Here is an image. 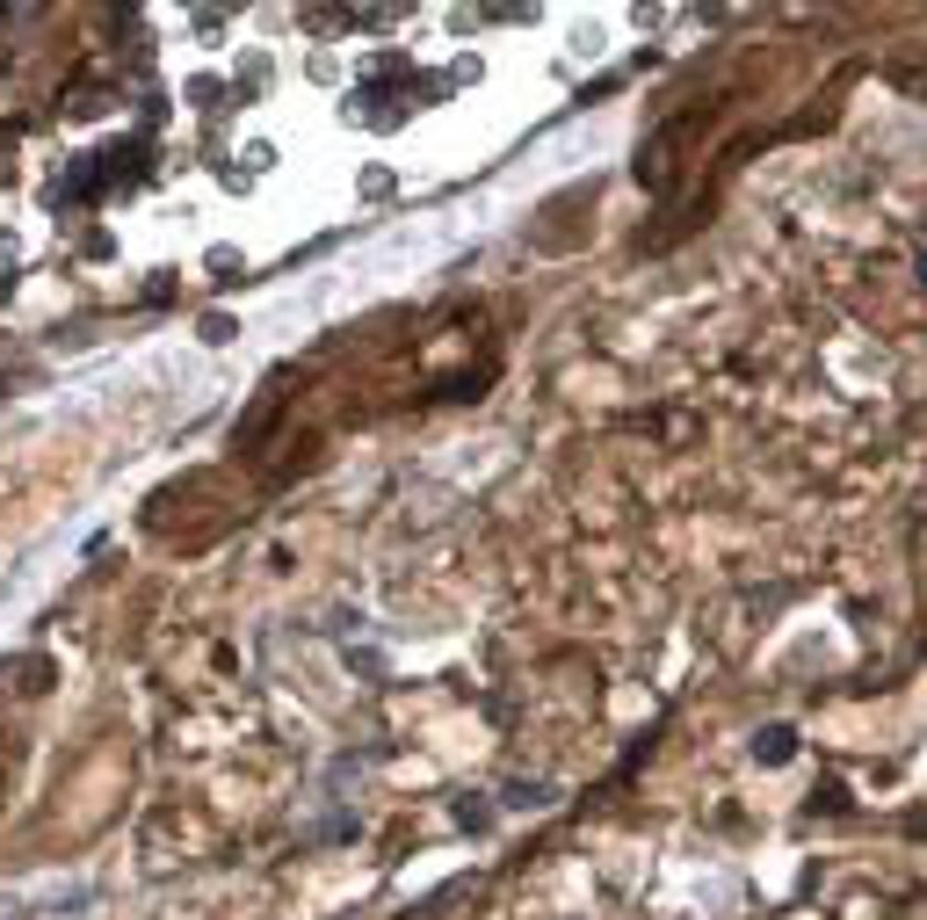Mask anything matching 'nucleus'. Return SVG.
Returning a JSON list of instances; mask_svg holds the SVG:
<instances>
[{
    "label": "nucleus",
    "instance_id": "nucleus-1",
    "mask_svg": "<svg viewBox=\"0 0 927 920\" xmlns=\"http://www.w3.org/2000/svg\"><path fill=\"white\" fill-rule=\"evenodd\" d=\"M747 754H753L761 768H783V762H797V725H761V732L747 740Z\"/></svg>",
    "mask_w": 927,
    "mask_h": 920
},
{
    "label": "nucleus",
    "instance_id": "nucleus-2",
    "mask_svg": "<svg viewBox=\"0 0 927 920\" xmlns=\"http://www.w3.org/2000/svg\"><path fill=\"white\" fill-rule=\"evenodd\" d=\"M500 804H508V812H543V804H559V790L537 782V776H508L500 782Z\"/></svg>",
    "mask_w": 927,
    "mask_h": 920
},
{
    "label": "nucleus",
    "instance_id": "nucleus-3",
    "mask_svg": "<svg viewBox=\"0 0 927 920\" xmlns=\"http://www.w3.org/2000/svg\"><path fill=\"white\" fill-rule=\"evenodd\" d=\"M450 819L464 826V834H493V804H486V798H456Z\"/></svg>",
    "mask_w": 927,
    "mask_h": 920
},
{
    "label": "nucleus",
    "instance_id": "nucleus-4",
    "mask_svg": "<svg viewBox=\"0 0 927 920\" xmlns=\"http://www.w3.org/2000/svg\"><path fill=\"white\" fill-rule=\"evenodd\" d=\"M355 834H363V819H355V812H327L305 841H355Z\"/></svg>",
    "mask_w": 927,
    "mask_h": 920
},
{
    "label": "nucleus",
    "instance_id": "nucleus-5",
    "mask_svg": "<svg viewBox=\"0 0 927 920\" xmlns=\"http://www.w3.org/2000/svg\"><path fill=\"white\" fill-rule=\"evenodd\" d=\"M805 812H812V819H819V812H826V819H840V812H848V790H840V782H819Z\"/></svg>",
    "mask_w": 927,
    "mask_h": 920
},
{
    "label": "nucleus",
    "instance_id": "nucleus-6",
    "mask_svg": "<svg viewBox=\"0 0 927 920\" xmlns=\"http://www.w3.org/2000/svg\"><path fill=\"white\" fill-rule=\"evenodd\" d=\"M203 341H210V348L232 341V319H225V313H210V319H203Z\"/></svg>",
    "mask_w": 927,
    "mask_h": 920
},
{
    "label": "nucleus",
    "instance_id": "nucleus-7",
    "mask_svg": "<svg viewBox=\"0 0 927 920\" xmlns=\"http://www.w3.org/2000/svg\"><path fill=\"white\" fill-rule=\"evenodd\" d=\"M913 269H920V283H927V254H920V261H913Z\"/></svg>",
    "mask_w": 927,
    "mask_h": 920
}]
</instances>
